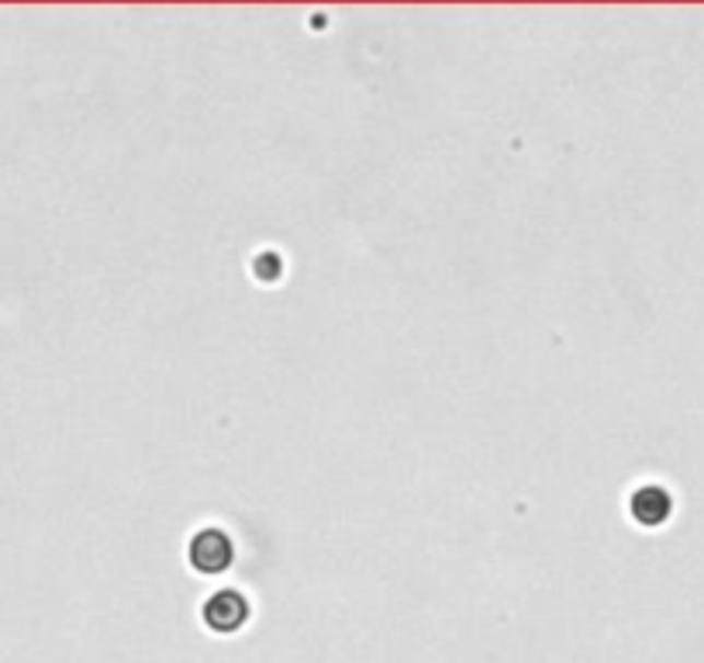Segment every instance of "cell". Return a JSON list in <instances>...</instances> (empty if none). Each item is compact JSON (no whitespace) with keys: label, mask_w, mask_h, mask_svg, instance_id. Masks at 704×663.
Wrapping results in <instances>:
<instances>
[{"label":"cell","mask_w":704,"mask_h":663,"mask_svg":"<svg viewBox=\"0 0 704 663\" xmlns=\"http://www.w3.org/2000/svg\"><path fill=\"white\" fill-rule=\"evenodd\" d=\"M190 563L201 573H222L232 563V543L218 528H204L201 536L190 543Z\"/></svg>","instance_id":"obj_1"},{"label":"cell","mask_w":704,"mask_h":663,"mask_svg":"<svg viewBox=\"0 0 704 663\" xmlns=\"http://www.w3.org/2000/svg\"><path fill=\"white\" fill-rule=\"evenodd\" d=\"M204 623L218 632H235L246 623V602L238 598L235 591H222L204 605Z\"/></svg>","instance_id":"obj_2"},{"label":"cell","mask_w":704,"mask_h":663,"mask_svg":"<svg viewBox=\"0 0 704 663\" xmlns=\"http://www.w3.org/2000/svg\"><path fill=\"white\" fill-rule=\"evenodd\" d=\"M632 519L640 522V525H659V522H667L670 515V495L664 488H640L632 495Z\"/></svg>","instance_id":"obj_3"},{"label":"cell","mask_w":704,"mask_h":663,"mask_svg":"<svg viewBox=\"0 0 704 663\" xmlns=\"http://www.w3.org/2000/svg\"><path fill=\"white\" fill-rule=\"evenodd\" d=\"M259 280H277V274H280V259L277 256H259Z\"/></svg>","instance_id":"obj_4"}]
</instances>
